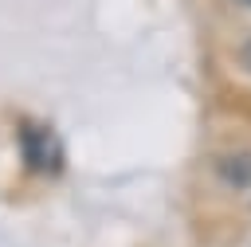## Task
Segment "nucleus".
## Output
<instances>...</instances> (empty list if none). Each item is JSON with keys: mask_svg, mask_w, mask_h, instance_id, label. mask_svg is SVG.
Returning <instances> with one entry per match:
<instances>
[{"mask_svg": "<svg viewBox=\"0 0 251 247\" xmlns=\"http://www.w3.org/2000/svg\"><path fill=\"white\" fill-rule=\"evenodd\" d=\"M239 55H243V67H247V71H251V39H247V43H243V51H239Z\"/></svg>", "mask_w": 251, "mask_h": 247, "instance_id": "f03ea898", "label": "nucleus"}, {"mask_svg": "<svg viewBox=\"0 0 251 247\" xmlns=\"http://www.w3.org/2000/svg\"><path fill=\"white\" fill-rule=\"evenodd\" d=\"M20 145H24L27 165L39 169V173H55V169L63 165V145H59V137H55L47 125H39V122H20Z\"/></svg>", "mask_w": 251, "mask_h": 247, "instance_id": "f257e3e1", "label": "nucleus"}, {"mask_svg": "<svg viewBox=\"0 0 251 247\" xmlns=\"http://www.w3.org/2000/svg\"><path fill=\"white\" fill-rule=\"evenodd\" d=\"M243 4H251V0H243Z\"/></svg>", "mask_w": 251, "mask_h": 247, "instance_id": "7ed1b4c3", "label": "nucleus"}]
</instances>
